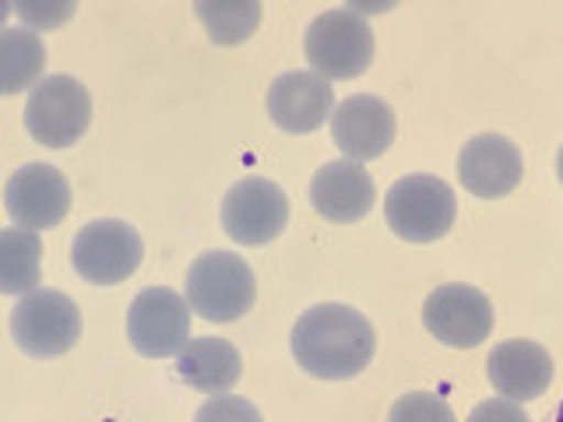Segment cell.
<instances>
[{"instance_id":"obj_1","label":"cell","mask_w":563,"mask_h":422,"mask_svg":"<svg viewBox=\"0 0 563 422\" xmlns=\"http://www.w3.org/2000/svg\"><path fill=\"white\" fill-rule=\"evenodd\" d=\"M374 324L360 310L321 303L307 310L292 327V356L307 374L321 380H349L374 359Z\"/></svg>"},{"instance_id":"obj_2","label":"cell","mask_w":563,"mask_h":422,"mask_svg":"<svg viewBox=\"0 0 563 422\" xmlns=\"http://www.w3.org/2000/svg\"><path fill=\"white\" fill-rule=\"evenodd\" d=\"M254 271L236 254H201L187 271V303L211 324H229L254 307Z\"/></svg>"},{"instance_id":"obj_3","label":"cell","mask_w":563,"mask_h":422,"mask_svg":"<svg viewBox=\"0 0 563 422\" xmlns=\"http://www.w3.org/2000/svg\"><path fill=\"white\" fill-rule=\"evenodd\" d=\"M303 49L321 78H360L374 60V29L356 8H334L310 22Z\"/></svg>"},{"instance_id":"obj_4","label":"cell","mask_w":563,"mask_h":422,"mask_svg":"<svg viewBox=\"0 0 563 422\" xmlns=\"http://www.w3.org/2000/svg\"><path fill=\"white\" fill-rule=\"evenodd\" d=\"M384 215L401 240L433 243L451 233V225L457 219V198L440 176L416 173L387 190Z\"/></svg>"},{"instance_id":"obj_5","label":"cell","mask_w":563,"mask_h":422,"mask_svg":"<svg viewBox=\"0 0 563 422\" xmlns=\"http://www.w3.org/2000/svg\"><path fill=\"white\" fill-rule=\"evenodd\" d=\"M81 334V313L70 296L57 289H35L18 299L11 310V338L14 345L35 359L64 356L67 348H75Z\"/></svg>"},{"instance_id":"obj_6","label":"cell","mask_w":563,"mask_h":422,"mask_svg":"<svg viewBox=\"0 0 563 422\" xmlns=\"http://www.w3.org/2000/svg\"><path fill=\"white\" fill-rule=\"evenodd\" d=\"M92 123V99L88 88L70 75L43 78L29 92L25 127L46 148H67L88 131Z\"/></svg>"},{"instance_id":"obj_7","label":"cell","mask_w":563,"mask_h":422,"mask_svg":"<svg viewBox=\"0 0 563 422\" xmlns=\"http://www.w3.org/2000/svg\"><path fill=\"white\" fill-rule=\"evenodd\" d=\"M145 257L137 229L117 219L88 222L70 243V264L92 286H120L128 281Z\"/></svg>"},{"instance_id":"obj_8","label":"cell","mask_w":563,"mask_h":422,"mask_svg":"<svg viewBox=\"0 0 563 422\" xmlns=\"http://www.w3.org/2000/svg\"><path fill=\"white\" fill-rule=\"evenodd\" d=\"M128 338L148 359L176 356L190 342V303L173 289H145L128 310Z\"/></svg>"},{"instance_id":"obj_9","label":"cell","mask_w":563,"mask_h":422,"mask_svg":"<svg viewBox=\"0 0 563 422\" xmlns=\"http://www.w3.org/2000/svg\"><path fill=\"white\" fill-rule=\"evenodd\" d=\"M289 222V198L278 184L246 176L222 201V229L243 246H261L282 236Z\"/></svg>"},{"instance_id":"obj_10","label":"cell","mask_w":563,"mask_h":422,"mask_svg":"<svg viewBox=\"0 0 563 422\" xmlns=\"http://www.w3.org/2000/svg\"><path fill=\"white\" fill-rule=\"evenodd\" d=\"M4 204L18 229L43 233V229L64 222V215L70 211V184L60 169L46 163H29L11 173L4 187Z\"/></svg>"},{"instance_id":"obj_11","label":"cell","mask_w":563,"mask_h":422,"mask_svg":"<svg viewBox=\"0 0 563 422\" xmlns=\"http://www.w3.org/2000/svg\"><path fill=\"white\" fill-rule=\"evenodd\" d=\"M422 324L451 348H475L493 331V303L472 286H440L422 303Z\"/></svg>"},{"instance_id":"obj_12","label":"cell","mask_w":563,"mask_h":422,"mask_svg":"<svg viewBox=\"0 0 563 422\" xmlns=\"http://www.w3.org/2000/svg\"><path fill=\"white\" fill-rule=\"evenodd\" d=\"M331 134L352 163H366L391 148L395 141V113L377 96H352L334 106Z\"/></svg>"},{"instance_id":"obj_13","label":"cell","mask_w":563,"mask_h":422,"mask_svg":"<svg viewBox=\"0 0 563 422\" xmlns=\"http://www.w3.org/2000/svg\"><path fill=\"white\" fill-rule=\"evenodd\" d=\"M521 152L504 134H479L457 155V176L475 198H507L521 184Z\"/></svg>"},{"instance_id":"obj_14","label":"cell","mask_w":563,"mask_h":422,"mask_svg":"<svg viewBox=\"0 0 563 422\" xmlns=\"http://www.w3.org/2000/svg\"><path fill=\"white\" fill-rule=\"evenodd\" d=\"M268 113L282 131L310 134L334 113V92L321 75L289 70L268 88Z\"/></svg>"},{"instance_id":"obj_15","label":"cell","mask_w":563,"mask_h":422,"mask_svg":"<svg viewBox=\"0 0 563 422\" xmlns=\"http://www.w3.org/2000/svg\"><path fill=\"white\" fill-rule=\"evenodd\" d=\"M486 369L489 384L507 401H532L550 391L553 384V359L536 342H500L489 352Z\"/></svg>"},{"instance_id":"obj_16","label":"cell","mask_w":563,"mask_h":422,"mask_svg":"<svg viewBox=\"0 0 563 422\" xmlns=\"http://www.w3.org/2000/svg\"><path fill=\"white\" fill-rule=\"evenodd\" d=\"M374 176L360 163H328L310 184V201L328 222H356L374 208Z\"/></svg>"},{"instance_id":"obj_17","label":"cell","mask_w":563,"mask_h":422,"mask_svg":"<svg viewBox=\"0 0 563 422\" xmlns=\"http://www.w3.org/2000/svg\"><path fill=\"white\" fill-rule=\"evenodd\" d=\"M243 374V359L225 338H190L176 352V377L198 395H229Z\"/></svg>"},{"instance_id":"obj_18","label":"cell","mask_w":563,"mask_h":422,"mask_svg":"<svg viewBox=\"0 0 563 422\" xmlns=\"http://www.w3.org/2000/svg\"><path fill=\"white\" fill-rule=\"evenodd\" d=\"M43 243L29 229H4L0 233V292L8 296H29L40 289L43 271Z\"/></svg>"},{"instance_id":"obj_19","label":"cell","mask_w":563,"mask_h":422,"mask_svg":"<svg viewBox=\"0 0 563 422\" xmlns=\"http://www.w3.org/2000/svg\"><path fill=\"white\" fill-rule=\"evenodd\" d=\"M43 67H46V46L40 35L22 25L4 29V35H0V88H4V96L22 92L25 85H32L43 75Z\"/></svg>"},{"instance_id":"obj_20","label":"cell","mask_w":563,"mask_h":422,"mask_svg":"<svg viewBox=\"0 0 563 422\" xmlns=\"http://www.w3.org/2000/svg\"><path fill=\"white\" fill-rule=\"evenodd\" d=\"M198 18L219 46H233V43H243L246 35L257 29L261 4L257 0H236V4H225V0H201Z\"/></svg>"},{"instance_id":"obj_21","label":"cell","mask_w":563,"mask_h":422,"mask_svg":"<svg viewBox=\"0 0 563 422\" xmlns=\"http://www.w3.org/2000/svg\"><path fill=\"white\" fill-rule=\"evenodd\" d=\"M387 422H454V412L444 398L416 391V395H405L395 401L391 419Z\"/></svg>"},{"instance_id":"obj_22","label":"cell","mask_w":563,"mask_h":422,"mask_svg":"<svg viewBox=\"0 0 563 422\" xmlns=\"http://www.w3.org/2000/svg\"><path fill=\"white\" fill-rule=\"evenodd\" d=\"M194 422H264L261 412L254 409V401L236 398V395H211Z\"/></svg>"},{"instance_id":"obj_23","label":"cell","mask_w":563,"mask_h":422,"mask_svg":"<svg viewBox=\"0 0 563 422\" xmlns=\"http://www.w3.org/2000/svg\"><path fill=\"white\" fill-rule=\"evenodd\" d=\"M468 422H532L528 412L521 409L518 401H507V398H489L483 404H475Z\"/></svg>"},{"instance_id":"obj_24","label":"cell","mask_w":563,"mask_h":422,"mask_svg":"<svg viewBox=\"0 0 563 422\" xmlns=\"http://www.w3.org/2000/svg\"><path fill=\"white\" fill-rule=\"evenodd\" d=\"M70 11L75 8H25V4H18L14 8V14L18 18H25L29 22V29L32 25H40V29H57L64 18H70Z\"/></svg>"},{"instance_id":"obj_25","label":"cell","mask_w":563,"mask_h":422,"mask_svg":"<svg viewBox=\"0 0 563 422\" xmlns=\"http://www.w3.org/2000/svg\"><path fill=\"white\" fill-rule=\"evenodd\" d=\"M556 173H560V180H563V148H560V155H556Z\"/></svg>"},{"instance_id":"obj_26","label":"cell","mask_w":563,"mask_h":422,"mask_svg":"<svg viewBox=\"0 0 563 422\" xmlns=\"http://www.w3.org/2000/svg\"><path fill=\"white\" fill-rule=\"evenodd\" d=\"M550 422H563V404H560V409L553 412V419H550Z\"/></svg>"}]
</instances>
